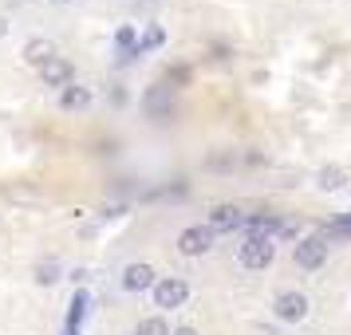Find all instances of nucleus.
Instances as JSON below:
<instances>
[{
	"label": "nucleus",
	"instance_id": "a211bd4d",
	"mask_svg": "<svg viewBox=\"0 0 351 335\" xmlns=\"http://www.w3.org/2000/svg\"><path fill=\"white\" fill-rule=\"evenodd\" d=\"M162 44H166V28H162V24H146V32L138 36V51H154V48H162Z\"/></svg>",
	"mask_w": 351,
	"mask_h": 335
},
{
	"label": "nucleus",
	"instance_id": "0eeeda50",
	"mask_svg": "<svg viewBox=\"0 0 351 335\" xmlns=\"http://www.w3.org/2000/svg\"><path fill=\"white\" fill-rule=\"evenodd\" d=\"M213 233H209V225H186L182 233H178V253L182 256H206L209 249H213Z\"/></svg>",
	"mask_w": 351,
	"mask_h": 335
},
{
	"label": "nucleus",
	"instance_id": "393cba45",
	"mask_svg": "<svg viewBox=\"0 0 351 335\" xmlns=\"http://www.w3.org/2000/svg\"><path fill=\"white\" fill-rule=\"evenodd\" d=\"M245 166H265V154H245Z\"/></svg>",
	"mask_w": 351,
	"mask_h": 335
},
{
	"label": "nucleus",
	"instance_id": "a878e982",
	"mask_svg": "<svg viewBox=\"0 0 351 335\" xmlns=\"http://www.w3.org/2000/svg\"><path fill=\"white\" fill-rule=\"evenodd\" d=\"M170 335H197V332H193V327H174Z\"/></svg>",
	"mask_w": 351,
	"mask_h": 335
},
{
	"label": "nucleus",
	"instance_id": "f8f14e48",
	"mask_svg": "<svg viewBox=\"0 0 351 335\" xmlns=\"http://www.w3.org/2000/svg\"><path fill=\"white\" fill-rule=\"evenodd\" d=\"M40 79H44V87H56V91H64L67 83H75V64H71L67 55H51L48 64L40 67Z\"/></svg>",
	"mask_w": 351,
	"mask_h": 335
},
{
	"label": "nucleus",
	"instance_id": "7ed1b4c3",
	"mask_svg": "<svg viewBox=\"0 0 351 335\" xmlns=\"http://www.w3.org/2000/svg\"><path fill=\"white\" fill-rule=\"evenodd\" d=\"M150 292H154V308H162V312H174L190 300V284L182 276H158V284Z\"/></svg>",
	"mask_w": 351,
	"mask_h": 335
},
{
	"label": "nucleus",
	"instance_id": "6ab92c4d",
	"mask_svg": "<svg viewBox=\"0 0 351 335\" xmlns=\"http://www.w3.org/2000/svg\"><path fill=\"white\" fill-rule=\"evenodd\" d=\"M174 327L166 323V316H146L134 323V335H170Z\"/></svg>",
	"mask_w": 351,
	"mask_h": 335
},
{
	"label": "nucleus",
	"instance_id": "f257e3e1",
	"mask_svg": "<svg viewBox=\"0 0 351 335\" xmlns=\"http://www.w3.org/2000/svg\"><path fill=\"white\" fill-rule=\"evenodd\" d=\"M272 260H276V240L272 237H245L237 245V264L249 272H261L269 269Z\"/></svg>",
	"mask_w": 351,
	"mask_h": 335
},
{
	"label": "nucleus",
	"instance_id": "20e7f679",
	"mask_svg": "<svg viewBox=\"0 0 351 335\" xmlns=\"http://www.w3.org/2000/svg\"><path fill=\"white\" fill-rule=\"evenodd\" d=\"M308 296L296 292V288H288V292H276V300H272V316L280 319V323H300L308 319Z\"/></svg>",
	"mask_w": 351,
	"mask_h": 335
},
{
	"label": "nucleus",
	"instance_id": "9b49d317",
	"mask_svg": "<svg viewBox=\"0 0 351 335\" xmlns=\"http://www.w3.org/2000/svg\"><path fill=\"white\" fill-rule=\"evenodd\" d=\"M241 229H245V237H280V229H285V217H280V213H269V209H265V213H245V225H241Z\"/></svg>",
	"mask_w": 351,
	"mask_h": 335
},
{
	"label": "nucleus",
	"instance_id": "f03ea898",
	"mask_svg": "<svg viewBox=\"0 0 351 335\" xmlns=\"http://www.w3.org/2000/svg\"><path fill=\"white\" fill-rule=\"evenodd\" d=\"M143 114L150 119V123H166L170 114H174V91L166 87V83H150L143 91Z\"/></svg>",
	"mask_w": 351,
	"mask_h": 335
},
{
	"label": "nucleus",
	"instance_id": "1a4fd4ad",
	"mask_svg": "<svg viewBox=\"0 0 351 335\" xmlns=\"http://www.w3.org/2000/svg\"><path fill=\"white\" fill-rule=\"evenodd\" d=\"M119 284H123V292H150V288L158 284V272H154V264H146V260H134V264H127L123 269V276H119Z\"/></svg>",
	"mask_w": 351,
	"mask_h": 335
},
{
	"label": "nucleus",
	"instance_id": "5701e85b",
	"mask_svg": "<svg viewBox=\"0 0 351 335\" xmlns=\"http://www.w3.org/2000/svg\"><path fill=\"white\" fill-rule=\"evenodd\" d=\"M87 276H91L87 269H71V276H67V280H71L75 288H83V284H87Z\"/></svg>",
	"mask_w": 351,
	"mask_h": 335
},
{
	"label": "nucleus",
	"instance_id": "cd10ccee",
	"mask_svg": "<svg viewBox=\"0 0 351 335\" xmlns=\"http://www.w3.org/2000/svg\"><path fill=\"white\" fill-rule=\"evenodd\" d=\"M348 217H351V213H348Z\"/></svg>",
	"mask_w": 351,
	"mask_h": 335
},
{
	"label": "nucleus",
	"instance_id": "39448f33",
	"mask_svg": "<svg viewBox=\"0 0 351 335\" xmlns=\"http://www.w3.org/2000/svg\"><path fill=\"white\" fill-rule=\"evenodd\" d=\"M292 260H296V269L316 272V269H324V260H328V245H324L316 233H308V237L296 240V249H292Z\"/></svg>",
	"mask_w": 351,
	"mask_h": 335
},
{
	"label": "nucleus",
	"instance_id": "9d476101",
	"mask_svg": "<svg viewBox=\"0 0 351 335\" xmlns=\"http://www.w3.org/2000/svg\"><path fill=\"white\" fill-rule=\"evenodd\" d=\"M143 51H138V28L134 24H119L114 28V67L134 64Z\"/></svg>",
	"mask_w": 351,
	"mask_h": 335
},
{
	"label": "nucleus",
	"instance_id": "aec40b11",
	"mask_svg": "<svg viewBox=\"0 0 351 335\" xmlns=\"http://www.w3.org/2000/svg\"><path fill=\"white\" fill-rule=\"evenodd\" d=\"M316 186L324 193L339 190V186H343V170H339V166H324V170H319V177H316Z\"/></svg>",
	"mask_w": 351,
	"mask_h": 335
},
{
	"label": "nucleus",
	"instance_id": "2eb2a0df",
	"mask_svg": "<svg viewBox=\"0 0 351 335\" xmlns=\"http://www.w3.org/2000/svg\"><path fill=\"white\" fill-rule=\"evenodd\" d=\"M32 280L40 288H56L60 280H64V264L56 260V256H44V260H36L32 264Z\"/></svg>",
	"mask_w": 351,
	"mask_h": 335
},
{
	"label": "nucleus",
	"instance_id": "dca6fc26",
	"mask_svg": "<svg viewBox=\"0 0 351 335\" xmlns=\"http://www.w3.org/2000/svg\"><path fill=\"white\" fill-rule=\"evenodd\" d=\"M51 55H60V48H56L51 40H28V44H24V64L36 67V71L48 64Z\"/></svg>",
	"mask_w": 351,
	"mask_h": 335
},
{
	"label": "nucleus",
	"instance_id": "f3484780",
	"mask_svg": "<svg viewBox=\"0 0 351 335\" xmlns=\"http://www.w3.org/2000/svg\"><path fill=\"white\" fill-rule=\"evenodd\" d=\"M193 79V67L190 64H170L166 71H162V83L170 87V91H178V87H190Z\"/></svg>",
	"mask_w": 351,
	"mask_h": 335
},
{
	"label": "nucleus",
	"instance_id": "6e6552de",
	"mask_svg": "<svg viewBox=\"0 0 351 335\" xmlns=\"http://www.w3.org/2000/svg\"><path fill=\"white\" fill-rule=\"evenodd\" d=\"M206 225H209V233H213V237H217V233H233V229L245 225V209H241L237 201H221V206L209 209Z\"/></svg>",
	"mask_w": 351,
	"mask_h": 335
},
{
	"label": "nucleus",
	"instance_id": "bb28decb",
	"mask_svg": "<svg viewBox=\"0 0 351 335\" xmlns=\"http://www.w3.org/2000/svg\"><path fill=\"white\" fill-rule=\"evenodd\" d=\"M4 36H8V20L0 16V40H4Z\"/></svg>",
	"mask_w": 351,
	"mask_h": 335
},
{
	"label": "nucleus",
	"instance_id": "423d86ee",
	"mask_svg": "<svg viewBox=\"0 0 351 335\" xmlns=\"http://www.w3.org/2000/svg\"><path fill=\"white\" fill-rule=\"evenodd\" d=\"M91 303H95V296L87 288L71 292V303H67V312H64V335H83V323L91 316Z\"/></svg>",
	"mask_w": 351,
	"mask_h": 335
},
{
	"label": "nucleus",
	"instance_id": "ddd939ff",
	"mask_svg": "<svg viewBox=\"0 0 351 335\" xmlns=\"http://www.w3.org/2000/svg\"><path fill=\"white\" fill-rule=\"evenodd\" d=\"M60 111H87V107H91V103H95V91H91V87H87V83H67L64 91H60Z\"/></svg>",
	"mask_w": 351,
	"mask_h": 335
},
{
	"label": "nucleus",
	"instance_id": "4be33fe9",
	"mask_svg": "<svg viewBox=\"0 0 351 335\" xmlns=\"http://www.w3.org/2000/svg\"><path fill=\"white\" fill-rule=\"evenodd\" d=\"M111 107H127V91H123L119 83L111 87Z\"/></svg>",
	"mask_w": 351,
	"mask_h": 335
},
{
	"label": "nucleus",
	"instance_id": "4468645a",
	"mask_svg": "<svg viewBox=\"0 0 351 335\" xmlns=\"http://www.w3.org/2000/svg\"><path fill=\"white\" fill-rule=\"evenodd\" d=\"M316 237L324 240L328 249H332V245H348V240H351V217L343 213V217H332V221H324V225L316 229Z\"/></svg>",
	"mask_w": 351,
	"mask_h": 335
},
{
	"label": "nucleus",
	"instance_id": "b1692460",
	"mask_svg": "<svg viewBox=\"0 0 351 335\" xmlns=\"http://www.w3.org/2000/svg\"><path fill=\"white\" fill-rule=\"evenodd\" d=\"M127 213V206L123 201H114V206H103V217H123Z\"/></svg>",
	"mask_w": 351,
	"mask_h": 335
},
{
	"label": "nucleus",
	"instance_id": "412c9836",
	"mask_svg": "<svg viewBox=\"0 0 351 335\" xmlns=\"http://www.w3.org/2000/svg\"><path fill=\"white\" fill-rule=\"evenodd\" d=\"M209 51H213V60H229V44H225V40H213Z\"/></svg>",
	"mask_w": 351,
	"mask_h": 335
}]
</instances>
